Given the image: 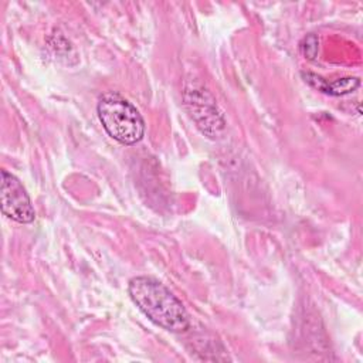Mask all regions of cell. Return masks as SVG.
Returning <instances> with one entry per match:
<instances>
[{"label": "cell", "instance_id": "7a4b0ae2", "mask_svg": "<svg viewBox=\"0 0 363 363\" xmlns=\"http://www.w3.org/2000/svg\"><path fill=\"white\" fill-rule=\"evenodd\" d=\"M99 121L106 133L122 145H135L145 135V121L139 111L121 94L105 92L96 104Z\"/></svg>", "mask_w": 363, "mask_h": 363}, {"label": "cell", "instance_id": "8992f818", "mask_svg": "<svg viewBox=\"0 0 363 363\" xmlns=\"http://www.w3.org/2000/svg\"><path fill=\"white\" fill-rule=\"evenodd\" d=\"M318 44L319 40L316 35L309 34L308 37H305L301 43V52L305 55V58L308 60H313L318 54Z\"/></svg>", "mask_w": 363, "mask_h": 363}, {"label": "cell", "instance_id": "3957f363", "mask_svg": "<svg viewBox=\"0 0 363 363\" xmlns=\"http://www.w3.org/2000/svg\"><path fill=\"white\" fill-rule=\"evenodd\" d=\"M186 106L197 128L207 138L216 139L223 132L225 121L217 108L213 95L203 86L187 88L184 92Z\"/></svg>", "mask_w": 363, "mask_h": 363}, {"label": "cell", "instance_id": "277c9868", "mask_svg": "<svg viewBox=\"0 0 363 363\" xmlns=\"http://www.w3.org/2000/svg\"><path fill=\"white\" fill-rule=\"evenodd\" d=\"M1 211L9 218L28 224L34 221L35 211L31 200L23 187L21 182L7 170H1V189H0Z\"/></svg>", "mask_w": 363, "mask_h": 363}, {"label": "cell", "instance_id": "5b68a950", "mask_svg": "<svg viewBox=\"0 0 363 363\" xmlns=\"http://www.w3.org/2000/svg\"><path fill=\"white\" fill-rule=\"evenodd\" d=\"M302 77L305 78V82H308L311 86L329 94V95H345L356 91L360 86V79L356 77H346V78H339L332 82L325 81L323 78L318 77L316 74L312 72H302Z\"/></svg>", "mask_w": 363, "mask_h": 363}, {"label": "cell", "instance_id": "6da1fadb", "mask_svg": "<svg viewBox=\"0 0 363 363\" xmlns=\"http://www.w3.org/2000/svg\"><path fill=\"white\" fill-rule=\"evenodd\" d=\"M128 292L140 312L162 329L182 333L190 328V318L182 301L155 278H132L128 285Z\"/></svg>", "mask_w": 363, "mask_h": 363}]
</instances>
